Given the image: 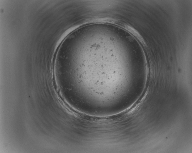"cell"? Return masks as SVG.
Listing matches in <instances>:
<instances>
[{"mask_svg": "<svg viewBox=\"0 0 192 153\" xmlns=\"http://www.w3.org/2000/svg\"><path fill=\"white\" fill-rule=\"evenodd\" d=\"M107 42L94 39L73 45L65 51L56 79L61 92L73 103L103 109L122 98L123 76L111 67Z\"/></svg>", "mask_w": 192, "mask_h": 153, "instance_id": "cell-1", "label": "cell"}]
</instances>
